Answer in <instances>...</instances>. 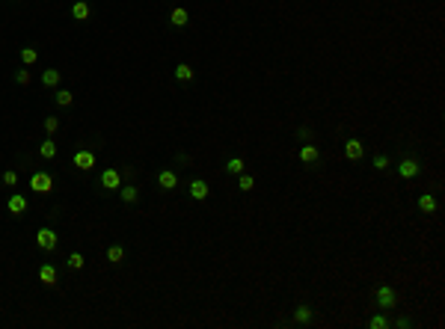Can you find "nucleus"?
I'll return each mask as SVG.
<instances>
[{"instance_id":"obj_1","label":"nucleus","mask_w":445,"mask_h":329,"mask_svg":"<svg viewBox=\"0 0 445 329\" xmlns=\"http://www.w3.org/2000/svg\"><path fill=\"white\" fill-rule=\"evenodd\" d=\"M374 300H377L380 309H395V306H398V290H395L392 285H380V288L374 290Z\"/></svg>"},{"instance_id":"obj_2","label":"nucleus","mask_w":445,"mask_h":329,"mask_svg":"<svg viewBox=\"0 0 445 329\" xmlns=\"http://www.w3.org/2000/svg\"><path fill=\"white\" fill-rule=\"evenodd\" d=\"M30 190L33 193H51L54 190V178L48 172H33L30 175Z\"/></svg>"},{"instance_id":"obj_3","label":"nucleus","mask_w":445,"mask_h":329,"mask_svg":"<svg viewBox=\"0 0 445 329\" xmlns=\"http://www.w3.org/2000/svg\"><path fill=\"white\" fill-rule=\"evenodd\" d=\"M36 246L45 249V252L57 249V232L54 229H39V232H36Z\"/></svg>"},{"instance_id":"obj_4","label":"nucleus","mask_w":445,"mask_h":329,"mask_svg":"<svg viewBox=\"0 0 445 329\" xmlns=\"http://www.w3.org/2000/svg\"><path fill=\"white\" fill-rule=\"evenodd\" d=\"M119 184H122L119 169H104V172H101V187H104V190H119Z\"/></svg>"},{"instance_id":"obj_5","label":"nucleus","mask_w":445,"mask_h":329,"mask_svg":"<svg viewBox=\"0 0 445 329\" xmlns=\"http://www.w3.org/2000/svg\"><path fill=\"white\" fill-rule=\"evenodd\" d=\"M419 169H422V166H419L416 157H404V160L398 163V175H401V178H416Z\"/></svg>"},{"instance_id":"obj_6","label":"nucleus","mask_w":445,"mask_h":329,"mask_svg":"<svg viewBox=\"0 0 445 329\" xmlns=\"http://www.w3.org/2000/svg\"><path fill=\"white\" fill-rule=\"evenodd\" d=\"M71 163L78 166V169H83V172H86V169H92V166H95V155H92V152H86V149H81L78 155H74V160H71Z\"/></svg>"},{"instance_id":"obj_7","label":"nucleus","mask_w":445,"mask_h":329,"mask_svg":"<svg viewBox=\"0 0 445 329\" xmlns=\"http://www.w3.org/2000/svg\"><path fill=\"white\" fill-rule=\"evenodd\" d=\"M362 155H365V149H362L359 139H347L344 142V157L347 160H362Z\"/></svg>"},{"instance_id":"obj_8","label":"nucleus","mask_w":445,"mask_h":329,"mask_svg":"<svg viewBox=\"0 0 445 329\" xmlns=\"http://www.w3.org/2000/svg\"><path fill=\"white\" fill-rule=\"evenodd\" d=\"M158 184H161L163 190H175V187H178V175H175L172 169H163V172H158Z\"/></svg>"},{"instance_id":"obj_9","label":"nucleus","mask_w":445,"mask_h":329,"mask_svg":"<svg viewBox=\"0 0 445 329\" xmlns=\"http://www.w3.org/2000/svg\"><path fill=\"white\" fill-rule=\"evenodd\" d=\"M6 208H9V213H15V216H18V213H24V211H27V199H24L21 193H12V196H9V202H6Z\"/></svg>"},{"instance_id":"obj_10","label":"nucleus","mask_w":445,"mask_h":329,"mask_svg":"<svg viewBox=\"0 0 445 329\" xmlns=\"http://www.w3.org/2000/svg\"><path fill=\"white\" fill-rule=\"evenodd\" d=\"M318 157H321V152H318V145H312V142H306V145H303V149H300V160H303V163H309V166H312V163H318Z\"/></svg>"},{"instance_id":"obj_11","label":"nucleus","mask_w":445,"mask_h":329,"mask_svg":"<svg viewBox=\"0 0 445 329\" xmlns=\"http://www.w3.org/2000/svg\"><path fill=\"white\" fill-rule=\"evenodd\" d=\"M89 3H86V0H78V3H71V18L74 21H86L89 18Z\"/></svg>"},{"instance_id":"obj_12","label":"nucleus","mask_w":445,"mask_h":329,"mask_svg":"<svg viewBox=\"0 0 445 329\" xmlns=\"http://www.w3.org/2000/svg\"><path fill=\"white\" fill-rule=\"evenodd\" d=\"M39 282L42 285H57V267L54 264H42L39 267Z\"/></svg>"},{"instance_id":"obj_13","label":"nucleus","mask_w":445,"mask_h":329,"mask_svg":"<svg viewBox=\"0 0 445 329\" xmlns=\"http://www.w3.org/2000/svg\"><path fill=\"white\" fill-rule=\"evenodd\" d=\"M436 208H439V205H436V196H430V193H422V196H419V211H422V213H433Z\"/></svg>"},{"instance_id":"obj_14","label":"nucleus","mask_w":445,"mask_h":329,"mask_svg":"<svg viewBox=\"0 0 445 329\" xmlns=\"http://www.w3.org/2000/svg\"><path fill=\"white\" fill-rule=\"evenodd\" d=\"M190 196H193V199H199V202H202V199H208V184H205L202 178L190 181Z\"/></svg>"},{"instance_id":"obj_15","label":"nucleus","mask_w":445,"mask_h":329,"mask_svg":"<svg viewBox=\"0 0 445 329\" xmlns=\"http://www.w3.org/2000/svg\"><path fill=\"white\" fill-rule=\"evenodd\" d=\"M119 199L128 202V205H134V202L140 199V190H137L134 184H125V187H119Z\"/></svg>"},{"instance_id":"obj_16","label":"nucleus","mask_w":445,"mask_h":329,"mask_svg":"<svg viewBox=\"0 0 445 329\" xmlns=\"http://www.w3.org/2000/svg\"><path fill=\"white\" fill-rule=\"evenodd\" d=\"M169 21H172V27H184V24L190 21V12H187V9H181V6H175V9H172V15H169Z\"/></svg>"},{"instance_id":"obj_17","label":"nucleus","mask_w":445,"mask_h":329,"mask_svg":"<svg viewBox=\"0 0 445 329\" xmlns=\"http://www.w3.org/2000/svg\"><path fill=\"white\" fill-rule=\"evenodd\" d=\"M175 77H178L181 83H187V80H193V68H190L187 62H178V65H175Z\"/></svg>"},{"instance_id":"obj_18","label":"nucleus","mask_w":445,"mask_h":329,"mask_svg":"<svg viewBox=\"0 0 445 329\" xmlns=\"http://www.w3.org/2000/svg\"><path fill=\"white\" fill-rule=\"evenodd\" d=\"M39 155H42L45 160H51V157H57V142H54L51 136H48V139H45V142L39 145Z\"/></svg>"},{"instance_id":"obj_19","label":"nucleus","mask_w":445,"mask_h":329,"mask_svg":"<svg viewBox=\"0 0 445 329\" xmlns=\"http://www.w3.org/2000/svg\"><path fill=\"white\" fill-rule=\"evenodd\" d=\"M107 261H110V264H122V261H125V249H122V246H110V249H107Z\"/></svg>"},{"instance_id":"obj_20","label":"nucleus","mask_w":445,"mask_h":329,"mask_svg":"<svg viewBox=\"0 0 445 329\" xmlns=\"http://www.w3.org/2000/svg\"><path fill=\"white\" fill-rule=\"evenodd\" d=\"M42 83L51 89V86H57L60 83V71L57 68H48V71H42Z\"/></svg>"},{"instance_id":"obj_21","label":"nucleus","mask_w":445,"mask_h":329,"mask_svg":"<svg viewBox=\"0 0 445 329\" xmlns=\"http://www.w3.org/2000/svg\"><path fill=\"white\" fill-rule=\"evenodd\" d=\"M294 320H297V323H309V320H312V309H309V306H297V309H294Z\"/></svg>"},{"instance_id":"obj_22","label":"nucleus","mask_w":445,"mask_h":329,"mask_svg":"<svg viewBox=\"0 0 445 329\" xmlns=\"http://www.w3.org/2000/svg\"><path fill=\"white\" fill-rule=\"evenodd\" d=\"M57 104L60 107H71V101H74V95H71V89H57Z\"/></svg>"},{"instance_id":"obj_23","label":"nucleus","mask_w":445,"mask_h":329,"mask_svg":"<svg viewBox=\"0 0 445 329\" xmlns=\"http://www.w3.org/2000/svg\"><path fill=\"white\" fill-rule=\"evenodd\" d=\"M226 172H229V175H241V172H243V160H241V157H229V160H226Z\"/></svg>"},{"instance_id":"obj_24","label":"nucleus","mask_w":445,"mask_h":329,"mask_svg":"<svg viewBox=\"0 0 445 329\" xmlns=\"http://www.w3.org/2000/svg\"><path fill=\"white\" fill-rule=\"evenodd\" d=\"M36 59H39V51H36V48H21V62L24 65H33Z\"/></svg>"},{"instance_id":"obj_25","label":"nucleus","mask_w":445,"mask_h":329,"mask_svg":"<svg viewBox=\"0 0 445 329\" xmlns=\"http://www.w3.org/2000/svg\"><path fill=\"white\" fill-rule=\"evenodd\" d=\"M238 187H241V190H252V187H255V178L241 172V175H238Z\"/></svg>"},{"instance_id":"obj_26","label":"nucleus","mask_w":445,"mask_h":329,"mask_svg":"<svg viewBox=\"0 0 445 329\" xmlns=\"http://www.w3.org/2000/svg\"><path fill=\"white\" fill-rule=\"evenodd\" d=\"M83 264H86V261H83L81 252H71V255H68V267H71V270H81Z\"/></svg>"},{"instance_id":"obj_27","label":"nucleus","mask_w":445,"mask_h":329,"mask_svg":"<svg viewBox=\"0 0 445 329\" xmlns=\"http://www.w3.org/2000/svg\"><path fill=\"white\" fill-rule=\"evenodd\" d=\"M368 326H371V329H386V326H389V320H386L383 314H374V317L368 320Z\"/></svg>"},{"instance_id":"obj_28","label":"nucleus","mask_w":445,"mask_h":329,"mask_svg":"<svg viewBox=\"0 0 445 329\" xmlns=\"http://www.w3.org/2000/svg\"><path fill=\"white\" fill-rule=\"evenodd\" d=\"M42 128H45V131H48V136H51V134L60 128V119H57V116H48V119L42 122Z\"/></svg>"},{"instance_id":"obj_29","label":"nucleus","mask_w":445,"mask_h":329,"mask_svg":"<svg viewBox=\"0 0 445 329\" xmlns=\"http://www.w3.org/2000/svg\"><path fill=\"white\" fill-rule=\"evenodd\" d=\"M3 184H6V187H15V184H18V172L6 169V172H3Z\"/></svg>"},{"instance_id":"obj_30","label":"nucleus","mask_w":445,"mask_h":329,"mask_svg":"<svg viewBox=\"0 0 445 329\" xmlns=\"http://www.w3.org/2000/svg\"><path fill=\"white\" fill-rule=\"evenodd\" d=\"M15 80H18L21 86H27V83H30V71H27V68H21V71H15Z\"/></svg>"},{"instance_id":"obj_31","label":"nucleus","mask_w":445,"mask_h":329,"mask_svg":"<svg viewBox=\"0 0 445 329\" xmlns=\"http://www.w3.org/2000/svg\"><path fill=\"white\" fill-rule=\"evenodd\" d=\"M386 166H389V157H386V155H377V157H374V169H380V172H383Z\"/></svg>"}]
</instances>
